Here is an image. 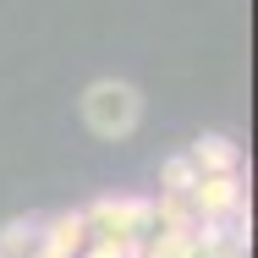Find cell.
<instances>
[{"label": "cell", "instance_id": "obj_3", "mask_svg": "<svg viewBox=\"0 0 258 258\" xmlns=\"http://www.w3.org/2000/svg\"><path fill=\"white\" fill-rule=\"evenodd\" d=\"M187 204H192L198 220H247V181H242V170H231V176H198L192 192H187Z\"/></svg>", "mask_w": 258, "mask_h": 258}, {"label": "cell", "instance_id": "obj_5", "mask_svg": "<svg viewBox=\"0 0 258 258\" xmlns=\"http://www.w3.org/2000/svg\"><path fill=\"white\" fill-rule=\"evenodd\" d=\"M187 159H192L198 176H231V170H242V149H236L225 132H204V138L187 149Z\"/></svg>", "mask_w": 258, "mask_h": 258}, {"label": "cell", "instance_id": "obj_2", "mask_svg": "<svg viewBox=\"0 0 258 258\" xmlns=\"http://www.w3.org/2000/svg\"><path fill=\"white\" fill-rule=\"evenodd\" d=\"M138 115H143V99H138L132 83H121V77L88 83V94H83V121H88V132H99V138H126V132L138 126Z\"/></svg>", "mask_w": 258, "mask_h": 258}, {"label": "cell", "instance_id": "obj_1", "mask_svg": "<svg viewBox=\"0 0 258 258\" xmlns=\"http://www.w3.org/2000/svg\"><path fill=\"white\" fill-rule=\"evenodd\" d=\"M83 220H88L94 242H143L154 231V198H143V192H110V198H94L83 209Z\"/></svg>", "mask_w": 258, "mask_h": 258}, {"label": "cell", "instance_id": "obj_4", "mask_svg": "<svg viewBox=\"0 0 258 258\" xmlns=\"http://www.w3.org/2000/svg\"><path fill=\"white\" fill-rule=\"evenodd\" d=\"M88 220H83V209H60V214H50L44 220V247H50L55 258H83L88 253Z\"/></svg>", "mask_w": 258, "mask_h": 258}, {"label": "cell", "instance_id": "obj_6", "mask_svg": "<svg viewBox=\"0 0 258 258\" xmlns=\"http://www.w3.org/2000/svg\"><path fill=\"white\" fill-rule=\"evenodd\" d=\"M39 242H44V220L22 214V220H11V225L0 231V258H33Z\"/></svg>", "mask_w": 258, "mask_h": 258}, {"label": "cell", "instance_id": "obj_7", "mask_svg": "<svg viewBox=\"0 0 258 258\" xmlns=\"http://www.w3.org/2000/svg\"><path fill=\"white\" fill-rule=\"evenodd\" d=\"M192 181H198V170H192V159L187 154H170L165 165H159V192H192Z\"/></svg>", "mask_w": 258, "mask_h": 258}]
</instances>
